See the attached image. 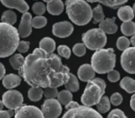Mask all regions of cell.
<instances>
[{
  "mask_svg": "<svg viewBox=\"0 0 135 118\" xmlns=\"http://www.w3.org/2000/svg\"><path fill=\"white\" fill-rule=\"evenodd\" d=\"M42 112L45 118H57L61 114V104L56 99H46L42 105Z\"/></svg>",
  "mask_w": 135,
  "mask_h": 118,
  "instance_id": "9",
  "label": "cell"
},
{
  "mask_svg": "<svg viewBox=\"0 0 135 118\" xmlns=\"http://www.w3.org/2000/svg\"><path fill=\"white\" fill-rule=\"evenodd\" d=\"M134 39H135V36L133 35V36H131V40L129 41V43H131V45H132V47L135 46V41H134Z\"/></svg>",
  "mask_w": 135,
  "mask_h": 118,
  "instance_id": "44",
  "label": "cell"
},
{
  "mask_svg": "<svg viewBox=\"0 0 135 118\" xmlns=\"http://www.w3.org/2000/svg\"><path fill=\"white\" fill-rule=\"evenodd\" d=\"M43 1H45V2H46V3H49V2H51L52 0H43Z\"/></svg>",
  "mask_w": 135,
  "mask_h": 118,
  "instance_id": "47",
  "label": "cell"
},
{
  "mask_svg": "<svg viewBox=\"0 0 135 118\" xmlns=\"http://www.w3.org/2000/svg\"><path fill=\"white\" fill-rule=\"evenodd\" d=\"M134 55L135 47H129L125 51H123L120 57V64L122 68L129 74H135Z\"/></svg>",
  "mask_w": 135,
  "mask_h": 118,
  "instance_id": "10",
  "label": "cell"
},
{
  "mask_svg": "<svg viewBox=\"0 0 135 118\" xmlns=\"http://www.w3.org/2000/svg\"><path fill=\"white\" fill-rule=\"evenodd\" d=\"M121 32L125 36H133L135 34V23L131 21H126L121 24Z\"/></svg>",
  "mask_w": 135,
  "mask_h": 118,
  "instance_id": "27",
  "label": "cell"
},
{
  "mask_svg": "<svg viewBox=\"0 0 135 118\" xmlns=\"http://www.w3.org/2000/svg\"><path fill=\"white\" fill-rule=\"evenodd\" d=\"M1 21L4 23L9 25H13L17 21V15L14 11L12 10H6L4 13L2 14L1 17Z\"/></svg>",
  "mask_w": 135,
  "mask_h": 118,
  "instance_id": "26",
  "label": "cell"
},
{
  "mask_svg": "<svg viewBox=\"0 0 135 118\" xmlns=\"http://www.w3.org/2000/svg\"><path fill=\"white\" fill-rule=\"evenodd\" d=\"M115 18H107L99 22V29L102 30L105 34L116 33L118 30V25L115 23Z\"/></svg>",
  "mask_w": 135,
  "mask_h": 118,
  "instance_id": "16",
  "label": "cell"
},
{
  "mask_svg": "<svg viewBox=\"0 0 135 118\" xmlns=\"http://www.w3.org/2000/svg\"><path fill=\"white\" fill-rule=\"evenodd\" d=\"M52 32L58 38L69 37L73 32V26L69 21H60L53 25Z\"/></svg>",
  "mask_w": 135,
  "mask_h": 118,
  "instance_id": "12",
  "label": "cell"
},
{
  "mask_svg": "<svg viewBox=\"0 0 135 118\" xmlns=\"http://www.w3.org/2000/svg\"><path fill=\"white\" fill-rule=\"evenodd\" d=\"M65 107L67 112L62 118H103V116L94 109L80 105L73 101L65 105Z\"/></svg>",
  "mask_w": 135,
  "mask_h": 118,
  "instance_id": "6",
  "label": "cell"
},
{
  "mask_svg": "<svg viewBox=\"0 0 135 118\" xmlns=\"http://www.w3.org/2000/svg\"><path fill=\"white\" fill-rule=\"evenodd\" d=\"M120 87L128 93H133L135 91V81L129 77H125L120 81Z\"/></svg>",
  "mask_w": 135,
  "mask_h": 118,
  "instance_id": "22",
  "label": "cell"
},
{
  "mask_svg": "<svg viewBox=\"0 0 135 118\" xmlns=\"http://www.w3.org/2000/svg\"><path fill=\"white\" fill-rule=\"evenodd\" d=\"M47 11L53 16H58L63 12L64 4L61 0H52L51 2L47 3V6L45 7Z\"/></svg>",
  "mask_w": 135,
  "mask_h": 118,
  "instance_id": "18",
  "label": "cell"
},
{
  "mask_svg": "<svg viewBox=\"0 0 135 118\" xmlns=\"http://www.w3.org/2000/svg\"><path fill=\"white\" fill-rule=\"evenodd\" d=\"M131 45L129 43V40L128 39L126 36H121L118 39L117 41V47H118V50L120 51H125L126 49H128Z\"/></svg>",
  "mask_w": 135,
  "mask_h": 118,
  "instance_id": "32",
  "label": "cell"
},
{
  "mask_svg": "<svg viewBox=\"0 0 135 118\" xmlns=\"http://www.w3.org/2000/svg\"><path fill=\"white\" fill-rule=\"evenodd\" d=\"M107 118H127L123 112L119 109H115V110L111 111L109 114L107 115Z\"/></svg>",
  "mask_w": 135,
  "mask_h": 118,
  "instance_id": "38",
  "label": "cell"
},
{
  "mask_svg": "<svg viewBox=\"0 0 135 118\" xmlns=\"http://www.w3.org/2000/svg\"><path fill=\"white\" fill-rule=\"evenodd\" d=\"M45 10H46V8L42 2H36L32 5V11L36 15L42 16L45 12Z\"/></svg>",
  "mask_w": 135,
  "mask_h": 118,
  "instance_id": "36",
  "label": "cell"
},
{
  "mask_svg": "<svg viewBox=\"0 0 135 118\" xmlns=\"http://www.w3.org/2000/svg\"><path fill=\"white\" fill-rule=\"evenodd\" d=\"M15 118H45L39 108L32 105H22L16 109Z\"/></svg>",
  "mask_w": 135,
  "mask_h": 118,
  "instance_id": "11",
  "label": "cell"
},
{
  "mask_svg": "<svg viewBox=\"0 0 135 118\" xmlns=\"http://www.w3.org/2000/svg\"><path fill=\"white\" fill-rule=\"evenodd\" d=\"M31 21H32V15L29 12L23 13L19 29H18V33H19L20 38H26L32 33V30Z\"/></svg>",
  "mask_w": 135,
  "mask_h": 118,
  "instance_id": "13",
  "label": "cell"
},
{
  "mask_svg": "<svg viewBox=\"0 0 135 118\" xmlns=\"http://www.w3.org/2000/svg\"><path fill=\"white\" fill-rule=\"evenodd\" d=\"M96 105H97V110L99 114L100 112L105 114V112H108L110 110V101H109V99L107 96H102Z\"/></svg>",
  "mask_w": 135,
  "mask_h": 118,
  "instance_id": "24",
  "label": "cell"
},
{
  "mask_svg": "<svg viewBox=\"0 0 135 118\" xmlns=\"http://www.w3.org/2000/svg\"><path fill=\"white\" fill-rule=\"evenodd\" d=\"M31 23H32V27H33V28L41 29L47 24V19L44 16H36L33 19H32Z\"/></svg>",
  "mask_w": 135,
  "mask_h": 118,
  "instance_id": "31",
  "label": "cell"
},
{
  "mask_svg": "<svg viewBox=\"0 0 135 118\" xmlns=\"http://www.w3.org/2000/svg\"><path fill=\"white\" fill-rule=\"evenodd\" d=\"M65 6L70 19L76 25L83 26L92 19V8L85 0H66Z\"/></svg>",
  "mask_w": 135,
  "mask_h": 118,
  "instance_id": "2",
  "label": "cell"
},
{
  "mask_svg": "<svg viewBox=\"0 0 135 118\" xmlns=\"http://www.w3.org/2000/svg\"><path fill=\"white\" fill-rule=\"evenodd\" d=\"M0 2L6 8H15L21 13L28 12L29 10V5L24 0H0Z\"/></svg>",
  "mask_w": 135,
  "mask_h": 118,
  "instance_id": "15",
  "label": "cell"
},
{
  "mask_svg": "<svg viewBox=\"0 0 135 118\" xmlns=\"http://www.w3.org/2000/svg\"><path fill=\"white\" fill-rule=\"evenodd\" d=\"M112 48L100 49L92 56V68L98 74H107L116 66V54Z\"/></svg>",
  "mask_w": 135,
  "mask_h": 118,
  "instance_id": "4",
  "label": "cell"
},
{
  "mask_svg": "<svg viewBox=\"0 0 135 118\" xmlns=\"http://www.w3.org/2000/svg\"><path fill=\"white\" fill-rule=\"evenodd\" d=\"M24 63V57L21 54H16L9 58V64L16 70H20Z\"/></svg>",
  "mask_w": 135,
  "mask_h": 118,
  "instance_id": "25",
  "label": "cell"
},
{
  "mask_svg": "<svg viewBox=\"0 0 135 118\" xmlns=\"http://www.w3.org/2000/svg\"><path fill=\"white\" fill-rule=\"evenodd\" d=\"M3 105L8 108L9 110H16L22 106L23 97L20 91L15 90H8L3 94L2 97Z\"/></svg>",
  "mask_w": 135,
  "mask_h": 118,
  "instance_id": "8",
  "label": "cell"
},
{
  "mask_svg": "<svg viewBox=\"0 0 135 118\" xmlns=\"http://www.w3.org/2000/svg\"><path fill=\"white\" fill-rule=\"evenodd\" d=\"M19 73L32 87L58 88L69 79L70 68L62 64L57 54H47L40 48L24 58Z\"/></svg>",
  "mask_w": 135,
  "mask_h": 118,
  "instance_id": "1",
  "label": "cell"
},
{
  "mask_svg": "<svg viewBox=\"0 0 135 118\" xmlns=\"http://www.w3.org/2000/svg\"><path fill=\"white\" fill-rule=\"evenodd\" d=\"M97 2H100L101 4L105 5L108 8L116 9L123 4H125L126 2H128V0H98Z\"/></svg>",
  "mask_w": 135,
  "mask_h": 118,
  "instance_id": "29",
  "label": "cell"
},
{
  "mask_svg": "<svg viewBox=\"0 0 135 118\" xmlns=\"http://www.w3.org/2000/svg\"><path fill=\"white\" fill-rule=\"evenodd\" d=\"M57 53L60 56L66 58V59H69L71 54V51L67 45H59L57 47Z\"/></svg>",
  "mask_w": 135,
  "mask_h": 118,
  "instance_id": "35",
  "label": "cell"
},
{
  "mask_svg": "<svg viewBox=\"0 0 135 118\" xmlns=\"http://www.w3.org/2000/svg\"><path fill=\"white\" fill-rule=\"evenodd\" d=\"M13 114L12 111H0V118H10Z\"/></svg>",
  "mask_w": 135,
  "mask_h": 118,
  "instance_id": "41",
  "label": "cell"
},
{
  "mask_svg": "<svg viewBox=\"0 0 135 118\" xmlns=\"http://www.w3.org/2000/svg\"><path fill=\"white\" fill-rule=\"evenodd\" d=\"M64 85H65L66 90L72 92L78 91L80 89V84L79 81H78V79L76 78L75 75H73L71 73H69V79H68V80L66 81V83Z\"/></svg>",
  "mask_w": 135,
  "mask_h": 118,
  "instance_id": "21",
  "label": "cell"
},
{
  "mask_svg": "<svg viewBox=\"0 0 135 118\" xmlns=\"http://www.w3.org/2000/svg\"><path fill=\"white\" fill-rule=\"evenodd\" d=\"M119 78H120V75L118 73V71L117 70H111L107 73V79H108L109 81L111 82H117V81L119 80Z\"/></svg>",
  "mask_w": 135,
  "mask_h": 118,
  "instance_id": "39",
  "label": "cell"
},
{
  "mask_svg": "<svg viewBox=\"0 0 135 118\" xmlns=\"http://www.w3.org/2000/svg\"><path fill=\"white\" fill-rule=\"evenodd\" d=\"M122 101H123V98H122V95L120 93H118V92H116V93L112 94L110 97V100H109V101H110V103H112L113 105H119L120 103L122 102Z\"/></svg>",
  "mask_w": 135,
  "mask_h": 118,
  "instance_id": "37",
  "label": "cell"
},
{
  "mask_svg": "<svg viewBox=\"0 0 135 118\" xmlns=\"http://www.w3.org/2000/svg\"><path fill=\"white\" fill-rule=\"evenodd\" d=\"M3 106H4V105H3L2 101H0V111H1V110L3 109Z\"/></svg>",
  "mask_w": 135,
  "mask_h": 118,
  "instance_id": "46",
  "label": "cell"
},
{
  "mask_svg": "<svg viewBox=\"0 0 135 118\" xmlns=\"http://www.w3.org/2000/svg\"><path fill=\"white\" fill-rule=\"evenodd\" d=\"M131 107L133 111H135V95L131 96Z\"/></svg>",
  "mask_w": 135,
  "mask_h": 118,
  "instance_id": "43",
  "label": "cell"
},
{
  "mask_svg": "<svg viewBox=\"0 0 135 118\" xmlns=\"http://www.w3.org/2000/svg\"><path fill=\"white\" fill-rule=\"evenodd\" d=\"M94 76H95V72L93 69L92 66L89 64L81 65L78 69V77L81 81L88 82L93 79H94Z\"/></svg>",
  "mask_w": 135,
  "mask_h": 118,
  "instance_id": "14",
  "label": "cell"
},
{
  "mask_svg": "<svg viewBox=\"0 0 135 118\" xmlns=\"http://www.w3.org/2000/svg\"><path fill=\"white\" fill-rule=\"evenodd\" d=\"M118 17L120 20L123 22L126 21H131L134 18V11L133 8L129 6H124L118 8Z\"/></svg>",
  "mask_w": 135,
  "mask_h": 118,
  "instance_id": "19",
  "label": "cell"
},
{
  "mask_svg": "<svg viewBox=\"0 0 135 118\" xmlns=\"http://www.w3.org/2000/svg\"><path fill=\"white\" fill-rule=\"evenodd\" d=\"M105 82L99 78L88 81V84L81 98L83 105L91 107L97 104L101 97L105 94Z\"/></svg>",
  "mask_w": 135,
  "mask_h": 118,
  "instance_id": "5",
  "label": "cell"
},
{
  "mask_svg": "<svg viewBox=\"0 0 135 118\" xmlns=\"http://www.w3.org/2000/svg\"><path fill=\"white\" fill-rule=\"evenodd\" d=\"M5 74H6V68H5L4 65L0 62V80L5 77Z\"/></svg>",
  "mask_w": 135,
  "mask_h": 118,
  "instance_id": "42",
  "label": "cell"
},
{
  "mask_svg": "<svg viewBox=\"0 0 135 118\" xmlns=\"http://www.w3.org/2000/svg\"><path fill=\"white\" fill-rule=\"evenodd\" d=\"M92 18H94V23H99L105 19V15H104L103 8L100 5H98L97 7L92 9Z\"/></svg>",
  "mask_w": 135,
  "mask_h": 118,
  "instance_id": "30",
  "label": "cell"
},
{
  "mask_svg": "<svg viewBox=\"0 0 135 118\" xmlns=\"http://www.w3.org/2000/svg\"><path fill=\"white\" fill-rule=\"evenodd\" d=\"M85 1H87L89 3H94V2H97L98 0H85Z\"/></svg>",
  "mask_w": 135,
  "mask_h": 118,
  "instance_id": "45",
  "label": "cell"
},
{
  "mask_svg": "<svg viewBox=\"0 0 135 118\" xmlns=\"http://www.w3.org/2000/svg\"><path fill=\"white\" fill-rule=\"evenodd\" d=\"M29 48H30V43L26 41H22V42H19L17 46V50L20 53H26L28 52Z\"/></svg>",
  "mask_w": 135,
  "mask_h": 118,
  "instance_id": "40",
  "label": "cell"
},
{
  "mask_svg": "<svg viewBox=\"0 0 135 118\" xmlns=\"http://www.w3.org/2000/svg\"><path fill=\"white\" fill-rule=\"evenodd\" d=\"M41 50L45 51L47 54H53L56 49V42L49 37H45L40 41V47Z\"/></svg>",
  "mask_w": 135,
  "mask_h": 118,
  "instance_id": "20",
  "label": "cell"
},
{
  "mask_svg": "<svg viewBox=\"0 0 135 118\" xmlns=\"http://www.w3.org/2000/svg\"><path fill=\"white\" fill-rule=\"evenodd\" d=\"M21 82V79L20 76L16 74H8L3 78V86L6 89H14L19 86Z\"/></svg>",
  "mask_w": 135,
  "mask_h": 118,
  "instance_id": "17",
  "label": "cell"
},
{
  "mask_svg": "<svg viewBox=\"0 0 135 118\" xmlns=\"http://www.w3.org/2000/svg\"><path fill=\"white\" fill-rule=\"evenodd\" d=\"M83 44L90 50H100L107 44V35L100 29H92L83 34Z\"/></svg>",
  "mask_w": 135,
  "mask_h": 118,
  "instance_id": "7",
  "label": "cell"
},
{
  "mask_svg": "<svg viewBox=\"0 0 135 118\" xmlns=\"http://www.w3.org/2000/svg\"><path fill=\"white\" fill-rule=\"evenodd\" d=\"M56 98H57V101L60 104L67 105L68 103L72 101L73 96H72L71 92H70V90H61L60 92H58Z\"/></svg>",
  "mask_w": 135,
  "mask_h": 118,
  "instance_id": "23",
  "label": "cell"
},
{
  "mask_svg": "<svg viewBox=\"0 0 135 118\" xmlns=\"http://www.w3.org/2000/svg\"><path fill=\"white\" fill-rule=\"evenodd\" d=\"M20 42L17 28L0 22V58L8 57L17 50Z\"/></svg>",
  "mask_w": 135,
  "mask_h": 118,
  "instance_id": "3",
  "label": "cell"
},
{
  "mask_svg": "<svg viewBox=\"0 0 135 118\" xmlns=\"http://www.w3.org/2000/svg\"><path fill=\"white\" fill-rule=\"evenodd\" d=\"M72 52L74 53V54L79 57L81 56H83L86 53V47L83 43H77L73 46L72 48Z\"/></svg>",
  "mask_w": 135,
  "mask_h": 118,
  "instance_id": "34",
  "label": "cell"
},
{
  "mask_svg": "<svg viewBox=\"0 0 135 118\" xmlns=\"http://www.w3.org/2000/svg\"><path fill=\"white\" fill-rule=\"evenodd\" d=\"M28 97L31 101H38L43 97V90L38 87H32L28 91Z\"/></svg>",
  "mask_w": 135,
  "mask_h": 118,
  "instance_id": "28",
  "label": "cell"
},
{
  "mask_svg": "<svg viewBox=\"0 0 135 118\" xmlns=\"http://www.w3.org/2000/svg\"><path fill=\"white\" fill-rule=\"evenodd\" d=\"M57 89L56 88H45L43 90V96L45 97V99H56L57 96Z\"/></svg>",
  "mask_w": 135,
  "mask_h": 118,
  "instance_id": "33",
  "label": "cell"
}]
</instances>
